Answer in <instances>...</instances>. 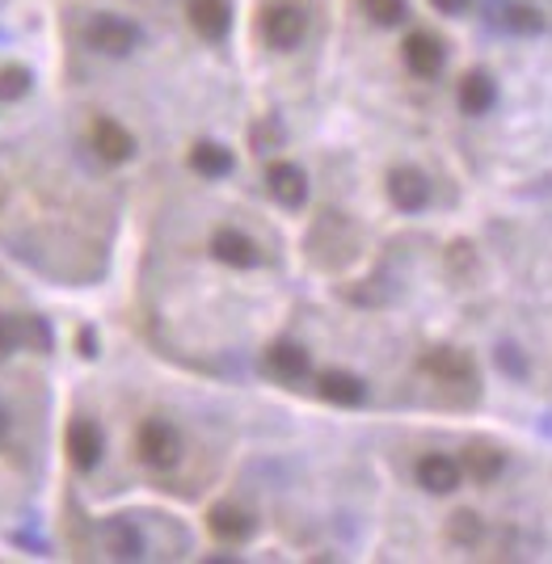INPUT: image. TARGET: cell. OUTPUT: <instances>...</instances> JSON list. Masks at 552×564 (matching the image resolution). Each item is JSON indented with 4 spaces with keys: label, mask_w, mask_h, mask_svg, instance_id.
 <instances>
[{
    "label": "cell",
    "mask_w": 552,
    "mask_h": 564,
    "mask_svg": "<svg viewBox=\"0 0 552 564\" xmlns=\"http://www.w3.org/2000/svg\"><path fill=\"white\" fill-rule=\"evenodd\" d=\"M388 203L405 215L426 212V207H431V182H426V173L409 165L392 169V173H388Z\"/></svg>",
    "instance_id": "obj_5"
},
{
    "label": "cell",
    "mask_w": 552,
    "mask_h": 564,
    "mask_svg": "<svg viewBox=\"0 0 552 564\" xmlns=\"http://www.w3.org/2000/svg\"><path fill=\"white\" fill-rule=\"evenodd\" d=\"M212 258H216L219 265H232V270H253V265L262 261V253H258V245L245 232L219 228V232L212 236Z\"/></svg>",
    "instance_id": "obj_13"
},
{
    "label": "cell",
    "mask_w": 552,
    "mask_h": 564,
    "mask_svg": "<svg viewBox=\"0 0 552 564\" xmlns=\"http://www.w3.org/2000/svg\"><path fill=\"white\" fill-rule=\"evenodd\" d=\"M489 22L506 30V34H523V39H535L544 34V13L535 4H523V0H494L489 4Z\"/></svg>",
    "instance_id": "obj_8"
},
{
    "label": "cell",
    "mask_w": 552,
    "mask_h": 564,
    "mask_svg": "<svg viewBox=\"0 0 552 564\" xmlns=\"http://www.w3.org/2000/svg\"><path fill=\"white\" fill-rule=\"evenodd\" d=\"M480 535H485V522H480L477 510H456L447 522V540L456 547H473V543H480Z\"/></svg>",
    "instance_id": "obj_21"
},
{
    "label": "cell",
    "mask_w": 552,
    "mask_h": 564,
    "mask_svg": "<svg viewBox=\"0 0 552 564\" xmlns=\"http://www.w3.org/2000/svg\"><path fill=\"white\" fill-rule=\"evenodd\" d=\"M456 101H459V110L464 115H489L494 110V101H498V85H494V76L489 72H464L459 76V89H456Z\"/></svg>",
    "instance_id": "obj_16"
},
{
    "label": "cell",
    "mask_w": 552,
    "mask_h": 564,
    "mask_svg": "<svg viewBox=\"0 0 552 564\" xmlns=\"http://www.w3.org/2000/svg\"><path fill=\"white\" fill-rule=\"evenodd\" d=\"M232 165H237V161H232V152L216 140H198L191 148V169L198 173V177H212V182H216V177H228Z\"/></svg>",
    "instance_id": "obj_20"
},
{
    "label": "cell",
    "mask_w": 552,
    "mask_h": 564,
    "mask_svg": "<svg viewBox=\"0 0 552 564\" xmlns=\"http://www.w3.org/2000/svg\"><path fill=\"white\" fill-rule=\"evenodd\" d=\"M101 547L115 561H140L144 556V535L131 518H110V522H101Z\"/></svg>",
    "instance_id": "obj_14"
},
{
    "label": "cell",
    "mask_w": 552,
    "mask_h": 564,
    "mask_svg": "<svg viewBox=\"0 0 552 564\" xmlns=\"http://www.w3.org/2000/svg\"><path fill=\"white\" fill-rule=\"evenodd\" d=\"M498 367H502L506 376H515V379L528 376V362H523V354L515 350V346H498Z\"/></svg>",
    "instance_id": "obj_24"
},
{
    "label": "cell",
    "mask_w": 552,
    "mask_h": 564,
    "mask_svg": "<svg viewBox=\"0 0 552 564\" xmlns=\"http://www.w3.org/2000/svg\"><path fill=\"white\" fill-rule=\"evenodd\" d=\"M76 346H80V354H85V358H94V354H97L94 329H80V333H76Z\"/></svg>",
    "instance_id": "obj_28"
},
{
    "label": "cell",
    "mask_w": 552,
    "mask_h": 564,
    "mask_svg": "<svg viewBox=\"0 0 552 564\" xmlns=\"http://www.w3.org/2000/svg\"><path fill=\"white\" fill-rule=\"evenodd\" d=\"M207 531L224 543H245L258 531V518L249 514V510H240V506H232V501H219L207 514Z\"/></svg>",
    "instance_id": "obj_12"
},
{
    "label": "cell",
    "mask_w": 552,
    "mask_h": 564,
    "mask_svg": "<svg viewBox=\"0 0 552 564\" xmlns=\"http://www.w3.org/2000/svg\"><path fill=\"white\" fill-rule=\"evenodd\" d=\"M422 371H431L434 379H443V383H473L477 379V367H473V358L464 350H452V346H439L422 358Z\"/></svg>",
    "instance_id": "obj_18"
},
{
    "label": "cell",
    "mask_w": 552,
    "mask_h": 564,
    "mask_svg": "<svg viewBox=\"0 0 552 564\" xmlns=\"http://www.w3.org/2000/svg\"><path fill=\"white\" fill-rule=\"evenodd\" d=\"M30 89H34V72H30V68H18V64L0 68V106H13V101H22Z\"/></svg>",
    "instance_id": "obj_22"
},
{
    "label": "cell",
    "mask_w": 552,
    "mask_h": 564,
    "mask_svg": "<svg viewBox=\"0 0 552 564\" xmlns=\"http://www.w3.org/2000/svg\"><path fill=\"white\" fill-rule=\"evenodd\" d=\"M401 55H405V68L413 72V76H422V80H434V76L443 72V64H447V47H443L434 34H426V30L409 34Z\"/></svg>",
    "instance_id": "obj_9"
},
{
    "label": "cell",
    "mask_w": 552,
    "mask_h": 564,
    "mask_svg": "<svg viewBox=\"0 0 552 564\" xmlns=\"http://www.w3.org/2000/svg\"><path fill=\"white\" fill-rule=\"evenodd\" d=\"M309 34V13L304 4H291V0H279L262 13V39L270 51H295Z\"/></svg>",
    "instance_id": "obj_2"
},
{
    "label": "cell",
    "mask_w": 552,
    "mask_h": 564,
    "mask_svg": "<svg viewBox=\"0 0 552 564\" xmlns=\"http://www.w3.org/2000/svg\"><path fill=\"white\" fill-rule=\"evenodd\" d=\"M266 371L274 379H283V383H295V379H304L313 371V358L300 341H274L266 350Z\"/></svg>",
    "instance_id": "obj_15"
},
{
    "label": "cell",
    "mask_w": 552,
    "mask_h": 564,
    "mask_svg": "<svg viewBox=\"0 0 552 564\" xmlns=\"http://www.w3.org/2000/svg\"><path fill=\"white\" fill-rule=\"evenodd\" d=\"M136 451H140V464L152 471H173L182 464V434L177 425L165 422V417H148L136 434Z\"/></svg>",
    "instance_id": "obj_1"
},
{
    "label": "cell",
    "mask_w": 552,
    "mask_h": 564,
    "mask_svg": "<svg viewBox=\"0 0 552 564\" xmlns=\"http://www.w3.org/2000/svg\"><path fill=\"white\" fill-rule=\"evenodd\" d=\"M316 397L325 404H337V409H359L367 400V383L359 376H350V371H325L316 379Z\"/></svg>",
    "instance_id": "obj_17"
},
{
    "label": "cell",
    "mask_w": 552,
    "mask_h": 564,
    "mask_svg": "<svg viewBox=\"0 0 552 564\" xmlns=\"http://www.w3.org/2000/svg\"><path fill=\"white\" fill-rule=\"evenodd\" d=\"M459 468L468 471L473 480H480V485H489V480L502 476L506 455H502V447H494V443H468V447H464V459H459Z\"/></svg>",
    "instance_id": "obj_19"
},
{
    "label": "cell",
    "mask_w": 552,
    "mask_h": 564,
    "mask_svg": "<svg viewBox=\"0 0 552 564\" xmlns=\"http://www.w3.org/2000/svg\"><path fill=\"white\" fill-rule=\"evenodd\" d=\"M413 476H418V485H422L426 494L447 497V494H456V489H459V480H464V468H459V459H452V455H443V451H431V455H422V459H418Z\"/></svg>",
    "instance_id": "obj_7"
},
{
    "label": "cell",
    "mask_w": 552,
    "mask_h": 564,
    "mask_svg": "<svg viewBox=\"0 0 552 564\" xmlns=\"http://www.w3.org/2000/svg\"><path fill=\"white\" fill-rule=\"evenodd\" d=\"M9 430H13V413H9V409H4V404H0V443H4V438H9Z\"/></svg>",
    "instance_id": "obj_29"
},
{
    "label": "cell",
    "mask_w": 552,
    "mask_h": 564,
    "mask_svg": "<svg viewBox=\"0 0 552 564\" xmlns=\"http://www.w3.org/2000/svg\"><path fill=\"white\" fill-rule=\"evenodd\" d=\"M89 148L106 165H127L136 156V135L122 127L119 118H94L89 127Z\"/></svg>",
    "instance_id": "obj_6"
},
{
    "label": "cell",
    "mask_w": 552,
    "mask_h": 564,
    "mask_svg": "<svg viewBox=\"0 0 552 564\" xmlns=\"http://www.w3.org/2000/svg\"><path fill=\"white\" fill-rule=\"evenodd\" d=\"M18 341H22V337H18V325H13L9 316H0V362L18 350Z\"/></svg>",
    "instance_id": "obj_25"
},
{
    "label": "cell",
    "mask_w": 552,
    "mask_h": 564,
    "mask_svg": "<svg viewBox=\"0 0 552 564\" xmlns=\"http://www.w3.org/2000/svg\"><path fill=\"white\" fill-rule=\"evenodd\" d=\"M25 333H30V341H34V350H39V354L51 350V329L39 321V316H30V321H25Z\"/></svg>",
    "instance_id": "obj_26"
},
{
    "label": "cell",
    "mask_w": 552,
    "mask_h": 564,
    "mask_svg": "<svg viewBox=\"0 0 552 564\" xmlns=\"http://www.w3.org/2000/svg\"><path fill=\"white\" fill-rule=\"evenodd\" d=\"M186 22H191V30L198 39L219 43V39H228L232 9H228V0H191V4H186Z\"/></svg>",
    "instance_id": "obj_11"
},
{
    "label": "cell",
    "mask_w": 552,
    "mask_h": 564,
    "mask_svg": "<svg viewBox=\"0 0 552 564\" xmlns=\"http://www.w3.org/2000/svg\"><path fill=\"white\" fill-rule=\"evenodd\" d=\"M266 189H270L274 203L288 207V212H300V207L309 203V177H304V169L288 165V161L270 165V173H266Z\"/></svg>",
    "instance_id": "obj_10"
},
{
    "label": "cell",
    "mask_w": 552,
    "mask_h": 564,
    "mask_svg": "<svg viewBox=\"0 0 552 564\" xmlns=\"http://www.w3.org/2000/svg\"><path fill=\"white\" fill-rule=\"evenodd\" d=\"M439 13H447V18H459L464 9H468V0H431Z\"/></svg>",
    "instance_id": "obj_27"
},
{
    "label": "cell",
    "mask_w": 552,
    "mask_h": 564,
    "mask_svg": "<svg viewBox=\"0 0 552 564\" xmlns=\"http://www.w3.org/2000/svg\"><path fill=\"white\" fill-rule=\"evenodd\" d=\"M362 13L376 25H401L409 18L405 0H362Z\"/></svg>",
    "instance_id": "obj_23"
},
{
    "label": "cell",
    "mask_w": 552,
    "mask_h": 564,
    "mask_svg": "<svg viewBox=\"0 0 552 564\" xmlns=\"http://www.w3.org/2000/svg\"><path fill=\"white\" fill-rule=\"evenodd\" d=\"M85 43L97 51V55H110V59H122L140 47V25L127 22V18H115V13H101L85 25Z\"/></svg>",
    "instance_id": "obj_3"
},
{
    "label": "cell",
    "mask_w": 552,
    "mask_h": 564,
    "mask_svg": "<svg viewBox=\"0 0 552 564\" xmlns=\"http://www.w3.org/2000/svg\"><path fill=\"white\" fill-rule=\"evenodd\" d=\"M64 451L73 459L76 471H94L101 464V451H106V434L94 417H73L68 422V434H64Z\"/></svg>",
    "instance_id": "obj_4"
}]
</instances>
